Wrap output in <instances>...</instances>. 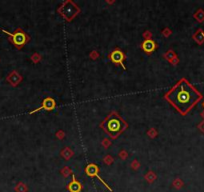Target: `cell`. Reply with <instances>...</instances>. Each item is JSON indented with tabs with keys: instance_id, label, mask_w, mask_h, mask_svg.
<instances>
[{
	"instance_id": "cell-6",
	"label": "cell",
	"mask_w": 204,
	"mask_h": 192,
	"mask_svg": "<svg viewBox=\"0 0 204 192\" xmlns=\"http://www.w3.org/2000/svg\"><path fill=\"white\" fill-rule=\"evenodd\" d=\"M110 59L111 61L115 64H119L122 66L123 69H126L125 65L123 64V60H124V54L122 51H120L119 49H115L111 53H110Z\"/></svg>"
},
{
	"instance_id": "cell-9",
	"label": "cell",
	"mask_w": 204,
	"mask_h": 192,
	"mask_svg": "<svg viewBox=\"0 0 204 192\" xmlns=\"http://www.w3.org/2000/svg\"><path fill=\"white\" fill-rule=\"evenodd\" d=\"M203 105H204V104H203Z\"/></svg>"
},
{
	"instance_id": "cell-8",
	"label": "cell",
	"mask_w": 204,
	"mask_h": 192,
	"mask_svg": "<svg viewBox=\"0 0 204 192\" xmlns=\"http://www.w3.org/2000/svg\"><path fill=\"white\" fill-rule=\"evenodd\" d=\"M155 48H156V44H155V42H154L153 40L148 39V40H145L144 42L142 43V49L146 53L153 52L154 50H155Z\"/></svg>"
},
{
	"instance_id": "cell-5",
	"label": "cell",
	"mask_w": 204,
	"mask_h": 192,
	"mask_svg": "<svg viewBox=\"0 0 204 192\" xmlns=\"http://www.w3.org/2000/svg\"><path fill=\"white\" fill-rule=\"evenodd\" d=\"M55 106H56L55 100L52 99V98H50V97H47V98H45V99L43 100L42 105L39 108H37V109H35V110H33L32 112H30V114H33V113L41 111V110H48V111L49 110H53V109L55 108Z\"/></svg>"
},
{
	"instance_id": "cell-4",
	"label": "cell",
	"mask_w": 204,
	"mask_h": 192,
	"mask_svg": "<svg viewBox=\"0 0 204 192\" xmlns=\"http://www.w3.org/2000/svg\"><path fill=\"white\" fill-rule=\"evenodd\" d=\"M98 171H99V168H98V166L96 165V164H94V163H90V164H88V165L86 166V168H85V173L88 175L89 177H97L99 180L101 181L102 182V184L105 186V187L108 189V190H110V191H112V188L110 187V186L104 181L100 176H99V174H98Z\"/></svg>"
},
{
	"instance_id": "cell-3",
	"label": "cell",
	"mask_w": 204,
	"mask_h": 192,
	"mask_svg": "<svg viewBox=\"0 0 204 192\" xmlns=\"http://www.w3.org/2000/svg\"><path fill=\"white\" fill-rule=\"evenodd\" d=\"M2 32H4L5 34H7L10 37L11 42H12L13 44L16 47H18V48L22 47L27 42V36H26V34L24 33V32L21 31V30L15 31L14 33H10V32L2 29Z\"/></svg>"
},
{
	"instance_id": "cell-1",
	"label": "cell",
	"mask_w": 204,
	"mask_h": 192,
	"mask_svg": "<svg viewBox=\"0 0 204 192\" xmlns=\"http://www.w3.org/2000/svg\"><path fill=\"white\" fill-rule=\"evenodd\" d=\"M164 99L180 114L185 115L201 99V94L185 78H182L164 95Z\"/></svg>"
},
{
	"instance_id": "cell-2",
	"label": "cell",
	"mask_w": 204,
	"mask_h": 192,
	"mask_svg": "<svg viewBox=\"0 0 204 192\" xmlns=\"http://www.w3.org/2000/svg\"><path fill=\"white\" fill-rule=\"evenodd\" d=\"M101 126L111 138H116L126 129L127 123L116 112H112L103 120Z\"/></svg>"
},
{
	"instance_id": "cell-7",
	"label": "cell",
	"mask_w": 204,
	"mask_h": 192,
	"mask_svg": "<svg viewBox=\"0 0 204 192\" xmlns=\"http://www.w3.org/2000/svg\"><path fill=\"white\" fill-rule=\"evenodd\" d=\"M81 189H82V186H81L80 182L76 180L75 176L72 174V181H71L68 185V190L70 192H80Z\"/></svg>"
}]
</instances>
